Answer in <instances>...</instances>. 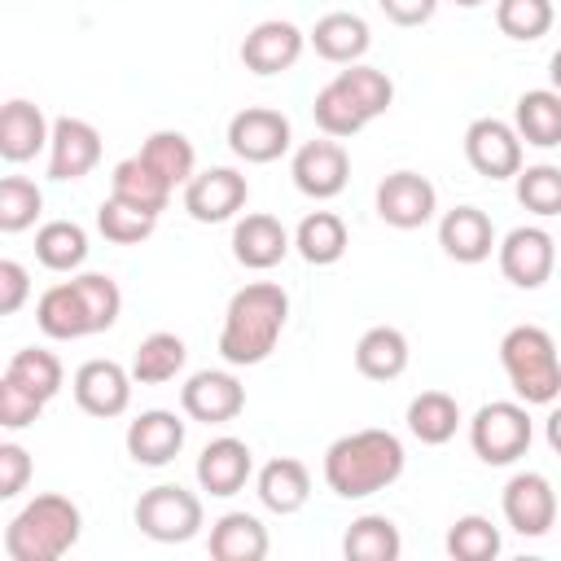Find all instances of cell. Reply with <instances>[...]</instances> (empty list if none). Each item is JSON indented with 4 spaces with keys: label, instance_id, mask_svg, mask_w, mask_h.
Here are the masks:
<instances>
[{
    "label": "cell",
    "instance_id": "20",
    "mask_svg": "<svg viewBox=\"0 0 561 561\" xmlns=\"http://www.w3.org/2000/svg\"><path fill=\"white\" fill-rule=\"evenodd\" d=\"M180 447H184V421L167 408H149L127 425V456L136 465L162 469L180 456Z\"/></svg>",
    "mask_w": 561,
    "mask_h": 561
},
{
    "label": "cell",
    "instance_id": "39",
    "mask_svg": "<svg viewBox=\"0 0 561 561\" xmlns=\"http://www.w3.org/2000/svg\"><path fill=\"white\" fill-rule=\"evenodd\" d=\"M96 228H101V237L114 241V245H140L145 237H153L158 215H149V210H140V206H127V202H118V197H105V202L96 206Z\"/></svg>",
    "mask_w": 561,
    "mask_h": 561
},
{
    "label": "cell",
    "instance_id": "15",
    "mask_svg": "<svg viewBox=\"0 0 561 561\" xmlns=\"http://www.w3.org/2000/svg\"><path fill=\"white\" fill-rule=\"evenodd\" d=\"M500 504H504V522L526 539H539L557 526V491L543 473H530V469L513 473Z\"/></svg>",
    "mask_w": 561,
    "mask_h": 561
},
{
    "label": "cell",
    "instance_id": "21",
    "mask_svg": "<svg viewBox=\"0 0 561 561\" xmlns=\"http://www.w3.org/2000/svg\"><path fill=\"white\" fill-rule=\"evenodd\" d=\"M289 245H294V237L285 232V224L276 215H263V210L237 219V228H232V259L250 272L276 267L289 254Z\"/></svg>",
    "mask_w": 561,
    "mask_h": 561
},
{
    "label": "cell",
    "instance_id": "23",
    "mask_svg": "<svg viewBox=\"0 0 561 561\" xmlns=\"http://www.w3.org/2000/svg\"><path fill=\"white\" fill-rule=\"evenodd\" d=\"M438 245L456 263H482L495 250V224L478 206H456L438 219Z\"/></svg>",
    "mask_w": 561,
    "mask_h": 561
},
{
    "label": "cell",
    "instance_id": "40",
    "mask_svg": "<svg viewBox=\"0 0 561 561\" xmlns=\"http://www.w3.org/2000/svg\"><path fill=\"white\" fill-rule=\"evenodd\" d=\"M447 552L456 561H491L500 557V526H491V517L482 513H465L447 530Z\"/></svg>",
    "mask_w": 561,
    "mask_h": 561
},
{
    "label": "cell",
    "instance_id": "1",
    "mask_svg": "<svg viewBox=\"0 0 561 561\" xmlns=\"http://www.w3.org/2000/svg\"><path fill=\"white\" fill-rule=\"evenodd\" d=\"M289 320V294L272 280H250L228 298L224 329H219V355L232 368H254L263 364Z\"/></svg>",
    "mask_w": 561,
    "mask_h": 561
},
{
    "label": "cell",
    "instance_id": "4",
    "mask_svg": "<svg viewBox=\"0 0 561 561\" xmlns=\"http://www.w3.org/2000/svg\"><path fill=\"white\" fill-rule=\"evenodd\" d=\"M79 530H83V513L75 500L57 491L35 495L4 526V557L9 561H57L79 543Z\"/></svg>",
    "mask_w": 561,
    "mask_h": 561
},
{
    "label": "cell",
    "instance_id": "22",
    "mask_svg": "<svg viewBox=\"0 0 561 561\" xmlns=\"http://www.w3.org/2000/svg\"><path fill=\"white\" fill-rule=\"evenodd\" d=\"M53 140V123L44 118V110L35 101H4L0 110V158L4 162H31L39 149H48Z\"/></svg>",
    "mask_w": 561,
    "mask_h": 561
},
{
    "label": "cell",
    "instance_id": "12",
    "mask_svg": "<svg viewBox=\"0 0 561 561\" xmlns=\"http://www.w3.org/2000/svg\"><path fill=\"white\" fill-rule=\"evenodd\" d=\"M434 210H438V188L416 171H390L377 184V215L390 228H403V232L425 228Z\"/></svg>",
    "mask_w": 561,
    "mask_h": 561
},
{
    "label": "cell",
    "instance_id": "13",
    "mask_svg": "<svg viewBox=\"0 0 561 561\" xmlns=\"http://www.w3.org/2000/svg\"><path fill=\"white\" fill-rule=\"evenodd\" d=\"M131 381H136L131 368H123V364H114V359H88V364L75 368L70 390H75V403H79L88 416L110 421V416H123V412H127V403H131Z\"/></svg>",
    "mask_w": 561,
    "mask_h": 561
},
{
    "label": "cell",
    "instance_id": "30",
    "mask_svg": "<svg viewBox=\"0 0 561 561\" xmlns=\"http://www.w3.org/2000/svg\"><path fill=\"white\" fill-rule=\"evenodd\" d=\"M408 430L412 438H421L425 447H443L447 438H456L460 430V403L447 390H421L408 403Z\"/></svg>",
    "mask_w": 561,
    "mask_h": 561
},
{
    "label": "cell",
    "instance_id": "45",
    "mask_svg": "<svg viewBox=\"0 0 561 561\" xmlns=\"http://www.w3.org/2000/svg\"><path fill=\"white\" fill-rule=\"evenodd\" d=\"M26 478H31V456H26V447H18V443H0V500L22 495Z\"/></svg>",
    "mask_w": 561,
    "mask_h": 561
},
{
    "label": "cell",
    "instance_id": "10",
    "mask_svg": "<svg viewBox=\"0 0 561 561\" xmlns=\"http://www.w3.org/2000/svg\"><path fill=\"white\" fill-rule=\"evenodd\" d=\"M465 158L486 180H513L522 171V136L504 118H473L465 127Z\"/></svg>",
    "mask_w": 561,
    "mask_h": 561
},
{
    "label": "cell",
    "instance_id": "24",
    "mask_svg": "<svg viewBox=\"0 0 561 561\" xmlns=\"http://www.w3.org/2000/svg\"><path fill=\"white\" fill-rule=\"evenodd\" d=\"M408 359H412L408 337L394 324H373L355 342V368L368 381H394V377H403L408 373Z\"/></svg>",
    "mask_w": 561,
    "mask_h": 561
},
{
    "label": "cell",
    "instance_id": "34",
    "mask_svg": "<svg viewBox=\"0 0 561 561\" xmlns=\"http://www.w3.org/2000/svg\"><path fill=\"white\" fill-rule=\"evenodd\" d=\"M140 158L175 188V184H188L193 175H197V153H193V140L184 136V131H171V127H162V131H153L145 145H140Z\"/></svg>",
    "mask_w": 561,
    "mask_h": 561
},
{
    "label": "cell",
    "instance_id": "17",
    "mask_svg": "<svg viewBox=\"0 0 561 561\" xmlns=\"http://www.w3.org/2000/svg\"><path fill=\"white\" fill-rule=\"evenodd\" d=\"M302 48H307V35H302L294 22L267 18V22H259V26L241 39V61H245V70H254V75H280V70L298 66Z\"/></svg>",
    "mask_w": 561,
    "mask_h": 561
},
{
    "label": "cell",
    "instance_id": "7",
    "mask_svg": "<svg viewBox=\"0 0 561 561\" xmlns=\"http://www.w3.org/2000/svg\"><path fill=\"white\" fill-rule=\"evenodd\" d=\"M136 526L153 543H188L202 530V500L180 482H158L136 500Z\"/></svg>",
    "mask_w": 561,
    "mask_h": 561
},
{
    "label": "cell",
    "instance_id": "43",
    "mask_svg": "<svg viewBox=\"0 0 561 561\" xmlns=\"http://www.w3.org/2000/svg\"><path fill=\"white\" fill-rule=\"evenodd\" d=\"M44 193L26 175H4L0 180V232H22L39 219Z\"/></svg>",
    "mask_w": 561,
    "mask_h": 561
},
{
    "label": "cell",
    "instance_id": "47",
    "mask_svg": "<svg viewBox=\"0 0 561 561\" xmlns=\"http://www.w3.org/2000/svg\"><path fill=\"white\" fill-rule=\"evenodd\" d=\"M377 4H381V13H386L394 26H421V22H430L434 9H438V0H377Z\"/></svg>",
    "mask_w": 561,
    "mask_h": 561
},
{
    "label": "cell",
    "instance_id": "44",
    "mask_svg": "<svg viewBox=\"0 0 561 561\" xmlns=\"http://www.w3.org/2000/svg\"><path fill=\"white\" fill-rule=\"evenodd\" d=\"M39 412H44V399H35L26 386L0 377V425L4 430H26Z\"/></svg>",
    "mask_w": 561,
    "mask_h": 561
},
{
    "label": "cell",
    "instance_id": "41",
    "mask_svg": "<svg viewBox=\"0 0 561 561\" xmlns=\"http://www.w3.org/2000/svg\"><path fill=\"white\" fill-rule=\"evenodd\" d=\"M513 180H517V202L530 215H539V219L561 215V167H552V162L522 167Z\"/></svg>",
    "mask_w": 561,
    "mask_h": 561
},
{
    "label": "cell",
    "instance_id": "26",
    "mask_svg": "<svg viewBox=\"0 0 561 561\" xmlns=\"http://www.w3.org/2000/svg\"><path fill=\"white\" fill-rule=\"evenodd\" d=\"M210 557L215 561H263L272 539L267 526L254 513H224L219 522H210Z\"/></svg>",
    "mask_w": 561,
    "mask_h": 561
},
{
    "label": "cell",
    "instance_id": "14",
    "mask_svg": "<svg viewBox=\"0 0 561 561\" xmlns=\"http://www.w3.org/2000/svg\"><path fill=\"white\" fill-rule=\"evenodd\" d=\"M250 197V184L237 167H210V171H197L188 184H184V210L197 219V224H224L232 219Z\"/></svg>",
    "mask_w": 561,
    "mask_h": 561
},
{
    "label": "cell",
    "instance_id": "50",
    "mask_svg": "<svg viewBox=\"0 0 561 561\" xmlns=\"http://www.w3.org/2000/svg\"><path fill=\"white\" fill-rule=\"evenodd\" d=\"M451 4H460V9H478V4H486V0H451Z\"/></svg>",
    "mask_w": 561,
    "mask_h": 561
},
{
    "label": "cell",
    "instance_id": "27",
    "mask_svg": "<svg viewBox=\"0 0 561 561\" xmlns=\"http://www.w3.org/2000/svg\"><path fill=\"white\" fill-rule=\"evenodd\" d=\"M259 500H263V508H272V513H280V517L298 513V508L311 500V473H307V465L294 460V456L267 460V465L259 469Z\"/></svg>",
    "mask_w": 561,
    "mask_h": 561
},
{
    "label": "cell",
    "instance_id": "38",
    "mask_svg": "<svg viewBox=\"0 0 561 561\" xmlns=\"http://www.w3.org/2000/svg\"><path fill=\"white\" fill-rule=\"evenodd\" d=\"M333 79L346 88V96L364 110V118H368V123H373V118H381V114L390 110V101H394V83H390V75H386V70H377V66L355 61V66L337 70Z\"/></svg>",
    "mask_w": 561,
    "mask_h": 561
},
{
    "label": "cell",
    "instance_id": "18",
    "mask_svg": "<svg viewBox=\"0 0 561 561\" xmlns=\"http://www.w3.org/2000/svg\"><path fill=\"white\" fill-rule=\"evenodd\" d=\"M101 162V131L88 118H57L48 140V175L53 180H83Z\"/></svg>",
    "mask_w": 561,
    "mask_h": 561
},
{
    "label": "cell",
    "instance_id": "19",
    "mask_svg": "<svg viewBox=\"0 0 561 561\" xmlns=\"http://www.w3.org/2000/svg\"><path fill=\"white\" fill-rule=\"evenodd\" d=\"M250 473H254V451L241 438H232V434L210 438L202 447V456H197V486L219 495V500L237 495L250 482Z\"/></svg>",
    "mask_w": 561,
    "mask_h": 561
},
{
    "label": "cell",
    "instance_id": "3",
    "mask_svg": "<svg viewBox=\"0 0 561 561\" xmlns=\"http://www.w3.org/2000/svg\"><path fill=\"white\" fill-rule=\"evenodd\" d=\"M403 465H408V456H403L399 434H390V430H355V434H342L337 443H329L324 482L342 500H368V495L386 491L390 482H399Z\"/></svg>",
    "mask_w": 561,
    "mask_h": 561
},
{
    "label": "cell",
    "instance_id": "9",
    "mask_svg": "<svg viewBox=\"0 0 561 561\" xmlns=\"http://www.w3.org/2000/svg\"><path fill=\"white\" fill-rule=\"evenodd\" d=\"M495 254H500L504 280H513L517 289H539L552 276V267H557V241H552L548 228H535V224L513 228L495 245Z\"/></svg>",
    "mask_w": 561,
    "mask_h": 561
},
{
    "label": "cell",
    "instance_id": "11",
    "mask_svg": "<svg viewBox=\"0 0 561 561\" xmlns=\"http://www.w3.org/2000/svg\"><path fill=\"white\" fill-rule=\"evenodd\" d=\"M180 408L188 421L202 425H228L245 408V386L224 368H202L180 386Z\"/></svg>",
    "mask_w": 561,
    "mask_h": 561
},
{
    "label": "cell",
    "instance_id": "31",
    "mask_svg": "<svg viewBox=\"0 0 561 561\" xmlns=\"http://www.w3.org/2000/svg\"><path fill=\"white\" fill-rule=\"evenodd\" d=\"M294 245H298V254H302L311 267H329V263H337V259L346 254L351 237H346L342 215H333V210H311V215L294 228Z\"/></svg>",
    "mask_w": 561,
    "mask_h": 561
},
{
    "label": "cell",
    "instance_id": "32",
    "mask_svg": "<svg viewBox=\"0 0 561 561\" xmlns=\"http://www.w3.org/2000/svg\"><path fill=\"white\" fill-rule=\"evenodd\" d=\"M342 552H346V561H394L403 552V539H399V526L390 517L364 513L346 526Z\"/></svg>",
    "mask_w": 561,
    "mask_h": 561
},
{
    "label": "cell",
    "instance_id": "5",
    "mask_svg": "<svg viewBox=\"0 0 561 561\" xmlns=\"http://www.w3.org/2000/svg\"><path fill=\"white\" fill-rule=\"evenodd\" d=\"M500 364L513 386V394L530 403H557L561 394V355L548 329L539 324H513L500 337Z\"/></svg>",
    "mask_w": 561,
    "mask_h": 561
},
{
    "label": "cell",
    "instance_id": "33",
    "mask_svg": "<svg viewBox=\"0 0 561 561\" xmlns=\"http://www.w3.org/2000/svg\"><path fill=\"white\" fill-rule=\"evenodd\" d=\"M184 359H188L184 337L158 329V333H149V337L136 346V355H131V377H136L140 386H162V381H175V373L184 368Z\"/></svg>",
    "mask_w": 561,
    "mask_h": 561
},
{
    "label": "cell",
    "instance_id": "25",
    "mask_svg": "<svg viewBox=\"0 0 561 561\" xmlns=\"http://www.w3.org/2000/svg\"><path fill=\"white\" fill-rule=\"evenodd\" d=\"M311 48L324 57V61H333V66H355L364 53H368V44H373V31H368V22L359 18V13H324L316 26H311Z\"/></svg>",
    "mask_w": 561,
    "mask_h": 561
},
{
    "label": "cell",
    "instance_id": "42",
    "mask_svg": "<svg viewBox=\"0 0 561 561\" xmlns=\"http://www.w3.org/2000/svg\"><path fill=\"white\" fill-rule=\"evenodd\" d=\"M495 26L508 39L530 44L552 31V0H495Z\"/></svg>",
    "mask_w": 561,
    "mask_h": 561
},
{
    "label": "cell",
    "instance_id": "36",
    "mask_svg": "<svg viewBox=\"0 0 561 561\" xmlns=\"http://www.w3.org/2000/svg\"><path fill=\"white\" fill-rule=\"evenodd\" d=\"M4 377L9 381H18V386H26L35 399H53L57 390H61V359L53 355V351H44V346H22V351H13L9 355V364H4Z\"/></svg>",
    "mask_w": 561,
    "mask_h": 561
},
{
    "label": "cell",
    "instance_id": "46",
    "mask_svg": "<svg viewBox=\"0 0 561 561\" xmlns=\"http://www.w3.org/2000/svg\"><path fill=\"white\" fill-rule=\"evenodd\" d=\"M31 294V280H26V267L18 259H0V311L4 316H18L22 302Z\"/></svg>",
    "mask_w": 561,
    "mask_h": 561
},
{
    "label": "cell",
    "instance_id": "16",
    "mask_svg": "<svg viewBox=\"0 0 561 561\" xmlns=\"http://www.w3.org/2000/svg\"><path fill=\"white\" fill-rule=\"evenodd\" d=\"M289 175H294L298 193H307V197H316V202H329V197H337V193L346 188V180H351V158H346V149H342L333 136L307 140V145L294 153Z\"/></svg>",
    "mask_w": 561,
    "mask_h": 561
},
{
    "label": "cell",
    "instance_id": "48",
    "mask_svg": "<svg viewBox=\"0 0 561 561\" xmlns=\"http://www.w3.org/2000/svg\"><path fill=\"white\" fill-rule=\"evenodd\" d=\"M543 438H548V447L561 456V403L548 412V421H543Z\"/></svg>",
    "mask_w": 561,
    "mask_h": 561
},
{
    "label": "cell",
    "instance_id": "6",
    "mask_svg": "<svg viewBox=\"0 0 561 561\" xmlns=\"http://www.w3.org/2000/svg\"><path fill=\"white\" fill-rule=\"evenodd\" d=\"M530 438H535L530 412H526V403H513V399L482 403L469 421V447L486 465H513L517 456H526Z\"/></svg>",
    "mask_w": 561,
    "mask_h": 561
},
{
    "label": "cell",
    "instance_id": "29",
    "mask_svg": "<svg viewBox=\"0 0 561 561\" xmlns=\"http://www.w3.org/2000/svg\"><path fill=\"white\" fill-rule=\"evenodd\" d=\"M110 197H118V202H127V206H140V210H149V215H162L167 202H171V184H167L140 153H131V158H123V162L114 167V175H110Z\"/></svg>",
    "mask_w": 561,
    "mask_h": 561
},
{
    "label": "cell",
    "instance_id": "35",
    "mask_svg": "<svg viewBox=\"0 0 561 561\" xmlns=\"http://www.w3.org/2000/svg\"><path fill=\"white\" fill-rule=\"evenodd\" d=\"M35 259L48 272H75L88 259V232L75 219H48L35 232Z\"/></svg>",
    "mask_w": 561,
    "mask_h": 561
},
{
    "label": "cell",
    "instance_id": "2",
    "mask_svg": "<svg viewBox=\"0 0 561 561\" xmlns=\"http://www.w3.org/2000/svg\"><path fill=\"white\" fill-rule=\"evenodd\" d=\"M123 311V289L105 272H79L61 285H48L35 302V324L53 342H75L105 333Z\"/></svg>",
    "mask_w": 561,
    "mask_h": 561
},
{
    "label": "cell",
    "instance_id": "8",
    "mask_svg": "<svg viewBox=\"0 0 561 561\" xmlns=\"http://www.w3.org/2000/svg\"><path fill=\"white\" fill-rule=\"evenodd\" d=\"M294 131H289V118L280 110H267V105H245L228 118V149L241 158V162H276L285 149H289Z\"/></svg>",
    "mask_w": 561,
    "mask_h": 561
},
{
    "label": "cell",
    "instance_id": "49",
    "mask_svg": "<svg viewBox=\"0 0 561 561\" xmlns=\"http://www.w3.org/2000/svg\"><path fill=\"white\" fill-rule=\"evenodd\" d=\"M548 75H552V88L561 92V48L552 53V61H548Z\"/></svg>",
    "mask_w": 561,
    "mask_h": 561
},
{
    "label": "cell",
    "instance_id": "28",
    "mask_svg": "<svg viewBox=\"0 0 561 561\" xmlns=\"http://www.w3.org/2000/svg\"><path fill=\"white\" fill-rule=\"evenodd\" d=\"M513 127L526 145L535 149H557L561 145V92L557 88H530L517 96Z\"/></svg>",
    "mask_w": 561,
    "mask_h": 561
},
{
    "label": "cell",
    "instance_id": "37",
    "mask_svg": "<svg viewBox=\"0 0 561 561\" xmlns=\"http://www.w3.org/2000/svg\"><path fill=\"white\" fill-rule=\"evenodd\" d=\"M311 118H316V127H320L324 136H333V140H346V136H355V131L368 127L364 110L346 96V88H342L337 79H329V83L316 92V101H311Z\"/></svg>",
    "mask_w": 561,
    "mask_h": 561
}]
</instances>
